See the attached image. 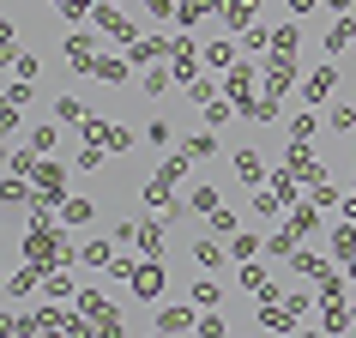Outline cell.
I'll return each mask as SVG.
<instances>
[{
    "mask_svg": "<svg viewBox=\"0 0 356 338\" xmlns=\"http://www.w3.org/2000/svg\"><path fill=\"white\" fill-rule=\"evenodd\" d=\"M211 13H224V0H181V6H175L181 24H200V19H211Z\"/></svg>",
    "mask_w": 356,
    "mask_h": 338,
    "instance_id": "1",
    "label": "cell"
},
{
    "mask_svg": "<svg viewBox=\"0 0 356 338\" xmlns=\"http://www.w3.org/2000/svg\"><path fill=\"white\" fill-rule=\"evenodd\" d=\"M133 290H139V296H157V290H163V272H157V260H151V266H139V272H133Z\"/></svg>",
    "mask_w": 356,
    "mask_h": 338,
    "instance_id": "2",
    "label": "cell"
},
{
    "mask_svg": "<svg viewBox=\"0 0 356 338\" xmlns=\"http://www.w3.org/2000/svg\"><path fill=\"white\" fill-rule=\"evenodd\" d=\"M193 266H200V272H218V266H224V248L211 242V236H206V242H193Z\"/></svg>",
    "mask_w": 356,
    "mask_h": 338,
    "instance_id": "3",
    "label": "cell"
},
{
    "mask_svg": "<svg viewBox=\"0 0 356 338\" xmlns=\"http://www.w3.org/2000/svg\"><path fill=\"white\" fill-rule=\"evenodd\" d=\"M91 218H97L91 200H60V224H91Z\"/></svg>",
    "mask_w": 356,
    "mask_h": 338,
    "instance_id": "4",
    "label": "cell"
},
{
    "mask_svg": "<svg viewBox=\"0 0 356 338\" xmlns=\"http://www.w3.org/2000/svg\"><path fill=\"white\" fill-rule=\"evenodd\" d=\"M151 326H157V332H188V326H193V314H188V308H163V314L151 320Z\"/></svg>",
    "mask_w": 356,
    "mask_h": 338,
    "instance_id": "5",
    "label": "cell"
},
{
    "mask_svg": "<svg viewBox=\"0 0 356 338\" xmlns=\"http://www.w3.org/2000/svg\"><path fill=\"white\" fill-rule=\"evenodd\" d=\"M133 242L145 248V260H157V254H163V230H157V224H139V230H133Z\"/></svg>",
    "mask_w": 356,
    "mask_h": 338,
    "instance_id": "6",
    "label": "cell"
},
{
    "mask_svg": "<svg viewBox=\"0 0 356 338\" xmlns=\"http://www.w3.org/2000/svg\"><path fill=\"white\" fill-rule=\"evenodd\" d=\"M97 24L109 31V37H121V42H133V24L121 19V13H109V6H97Z\"/></svg>",
    "mask_w": 356,
    "mask_h": 338,
    "instance_id": "7",
    "label": "cell"
},
{
    "mask_svg": "<svg viewBox=\"0 0 356 338\" xmlns=\"http://www.w3.org/2000/svg\"><path fill=\"white\" fill-rule=\"evenodd\" d=\"M79 260H85V266H115V254H109V242H85V248H79Z\"/></svg>",
    "mask_w": 356,
    "mask_h": 338,
    "instance_id": "8",
    "label": "cell"
},
{
    "mask_svg": "<svg viewBox=\"0 0 356 338\" xmlns=\"http://www.w3.org/2000/svg\"><path fill=\"white\" fill-rule=\"evenodd\" d=\"M236 175L242 182H260V151H236Z\"/></svg>",
    "mask_w": 356,
    "mask_h": 338,
    "instance_id": "9",
    "label": "cell"
},
{
    "mask_svg": "<svg viewBox=\"0 0 356 338\" xmlns=\"http://www.w3.org/2000/svg\"><path fill=\"white\" fill-rule=\"evenodd\" d=\"M326 91H332V67H320V73L302 85V97H308V103H314V97H326Z\"/></svg>",
    "mask_w": 356,
    "mask_h": 338,
    "instance_id": "10",
    "label": "cell"
},
{
    "mask_svg": "<svg viewBox=\"0 0 356 338\" xmlns=\"http://www.w3.org/2000/svg\"><path fill=\"white\" fill-rule=\"evenodd\" d=\"M206 61H211V67H229V61H236V42H224V37H218V42L206 49Z\"/></svg>",
    "mask_w": 356,
    "mask_h": 338,
    "instance_id": "11",
    "label": "cell"
},
{
    "mask_svg": "<svg viewBox=\"0 0 356 338\" xmlns=\"http://www.w3.org/2000/svg\"><path fill=\"white\" fill-rule=\"evenodd\" d=\"M181 151H188V157H211V151H218V139H211V133H193Z\"/></svg>",
    "mask_w": 356,
    "mask_h": 338,
    "instance_id": "12",
    "label": "cell"
},
{
    "mask_svg": "<svg viewBox=\"0 0 356 338\" xmlns=\"http://www.w3.org/2000/svg\"><path fill=\"white\" fill-rule=\"evenodd\" d=\"M193 211L211 218V211H218V188H193Z\"/></svg>",
    "mask_w": 356,
    "mask_h": 338,
    "instance_id": "13",
    "label": "cell"
},
{
    "mask_svg": "<svg viewBox=\"0 0 356 338\" xmlns=\"http://www.w3.org/2000/svg\"><path fill=\"white\" fill-rule=\"evenodd\" d=\"M229 254H236V260H254V254H260V242H254V236H229Z\"/></svg>",
    "mask_w": 356,
    "mask_h": 338,
    "instance_id": "14",
    "label": "cell"
},
{
    "mask_svg": "<svg viewBox=\"0 0 356 338\" xmlns=\"http://www.w3.org/2000/svg\"><path fill=\"white\" fill-rule=\"evenodd\" d=\"M13 73L31 85V79H37V55H19V49H13Z\"/></svg>",
    "mask_w": 356,
    "mask_h": 338,
    "instance_id": "15",
    "label": "cell"
},
{
    "mask_svg": "<svg viewBox=\"0 0 356 338\" xmlns=\"http://www.w3.org/2000/svg\"><path fill=\"white\" fill-rule=\"evenodd\" d=\"M200 115H206L211 127H224V121H229V103H224V97H211V103H206V109H200Z\"/></svg>",
    "mask_w": 356,
    "mask_h": 338,
    "instance_id": "16",
    "label": "cell"
},
{
    "mask_svg": "<svg viewBox=\"0 0 356 338\" xmlns=\"http://www.w3.org/2000/svg\"><path fill=\"white\" fill-rule=\"evenodd\" d=\"M193 302H200V308H218V284L200 278V284H193Z\"/></svg>",
    "mask_w": 356,
    "mask_h": 338,
    "instance_id": "17",
    "label": "cell"
},
{
    "mask_svg": "<svg viewBox=\"0 0 356 338\" xmlns=\"http://www.w3.org/2000/svg\"><path fill=\"white\" fill-rule=\"evenodd\" d=\"M350 37H356V24H350V19H338V24H332V37H326V49H344Z\"/></svg>",
    "mask_w": 356,
    "mask_h": 338,
    "instance_id": "18",
    "label": "cell"
},
{
    "mask_svg": "<svg viewBox=\"0 0 356 338\" xmlns=\"http://www.w3.org/2000/svg\"><path fill=\"white\" fill-rule=\"evenodd\" d=\"M169 91V73H163V67H151V73H145V97H163Z\"/></svg>",
    "mask_w": 356,
    "mask_h": 338,
    "instance_id": "19",
    "label": "cell"
},
{
    "mask_svg": "<svg viewBox=\"0 0 356 338\" xmlns=\"http://www.w3.org/2000/svg\"><path fill=\"white\" fill-rule=\"evenodd\" d=\"M157 55H163V42H157V37H145V42H133V61H157Z\"/></svg>",
    "mask_w": 356,
    "mask_h": 338,
    "instance_id": "20",
    "label": "cell"
},
{
    "mask_svg": "<svg viewBox=\"0 0 356 338\" xmlns=\"http://www.w3.org/2000/svg\"><path fill=\"white\" fill-rule=\"evenodd\" d=\"M145 139H151V145H175V133H169V121H151V127H145Z\"/></svg>",
    "mask_w": 356,
    "mask_h": 338,
    "instance_id": "21",
    "label": "cell"
},
{
    "mask_svg": "<svg viewBox=\"0 0 356 338\" xmlns=\"http://www.w3.org/2000/svg\"><path fill=\"white\" fill-rule=\"evenodd\" d=\"M97 79H127V61H97Z\"/></svg>",
    "mask_w": 356,
    "mask_h": 338,
    "instance_id": "22",
    "label": "cell"
},
{
    "mask_svg": "<svg viewBox=\"0 0 356 338\" xmlns=\"http://www.w3.org/2000/svg\"><path fill=\"white\" fill-rule=\"evenodd\" d=\"M242 284H248V290H272V284H266V272H260V266H248V272H242ZM272 296H278V290H272Z\"/></svg>",
    "mask_w": 356,
    "mask_h": 338,
    "instance_id": "23",
    "label": "cell"
},
{
    "mask_svg": "<svg viewBox=\"0 0 356 338\" xmlns=\"http://www.w3.org/2000/svg\"><path fill=\"white\" fill-rule=\"evenodd\" d=\"M290 13H296V19H308V13H314V0H290Z\"/></svg>",
    "mask_w": 356,
    "mask_h": 338,
    "instance_id": "24",
    "label": "cell"
},
{
    "mask_svg": "<svg viewBox=\"0 0 356 338\" xmlns=\"http://www.w3.org/2000/svg\"><path fill=\"white\" fill-rule=\"evenodd\" d=\"M326 6H332V13H350V0H326Z\"/></svg>",
    "mask_w": 356,
    "mask_h": 338,
    "instance_id": "25",
    "label": "cell"
}]
</instances>
